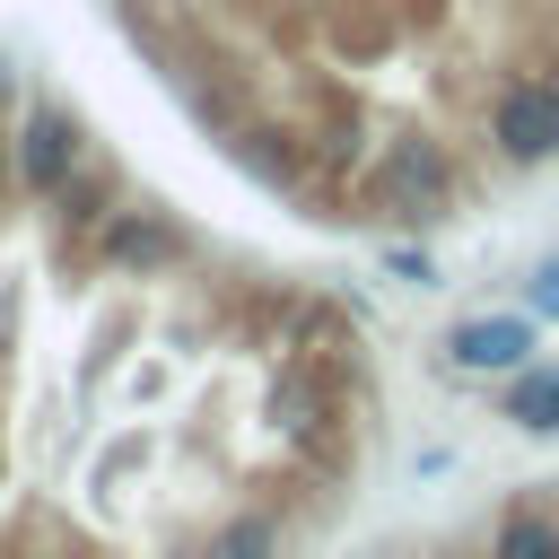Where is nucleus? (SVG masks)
<instances>
[{
  "label": "nucleus",
  "mask_w": 559,
  "mask_h": 559,
  "mask_svg": "<svg viewBox=\"0 0 559 559\" xmlns=\"http://www.w3.org/2000/svg\"><path fill=\"white\" fill-rule=\"evenodd\" d=\"M9 166H17V183H26L35 201H52V192L87 166V131H79V114L52 105V96H26V105H17V131H9Z\"/></svg>",
  "instance_id": "f257e3e1"
},
{
  "label": "nucleus",
  "mask_w": 559,
  "mask_h": 559,
  "mask_svg": "<svg viewBox=\"0 0 559 559\" xmlns=\"http://www.w3.org/2000/svg\"><path fill=\"white\" fill-rule=\"evenodd\" d=\"M376 201L402 210V218H445V201H454V157H445L428 131H393L384 157H376Z\"/></svg>",
  "instance_id": "f03ea898"
},
{
  "label": "nucleus",
  "mask_w": 559,
  "mask_h": 559,
  "mask_svg": "<svg viewBox=\"0 0 559 559\" xmlns=\"http://www.w3.org/2000/svg\"><path fill=\"white\" fill-rule=\"evenodd\" d=\"M489 140L507 166H550L559 157V79H507L489 105Z\"/></svg>",
  "instance_id": "7ed1b4c3"
},
{
  "label": "nucleus",
  "mask_w": 559,
  "mask_h": 559,
  "mask_svg": "<svg viewBox=\"0 0 559 559\" xmlns=\"http://www.w3.org/2000/svg\"><path fill=\"white\" fill-rule=\"evenodd\" d=\"M445 349H454V367H472V376H515V367L542 349V314H533V306H524V314H472V323L445 332Z\"/></svg>",
  "instance_id": "20e7f679"
},
{
  "label": "nucleus",
  "mask_w": 559,
  "mask_h": 559,
  "mask_svg": "<svg viewBox=\"0 0 559 559\" xmlns=\"http://www.w3.org/2000/svg\"><path fill=\"white\" fill-rule=\"evenodd\" d=\"M96 262L105 271H175L183 262V227H166L157 210H114L96 227Z\"/></svg>",
  "instance_id": "39448f33"
},
{
  "label": "nucleus",
  "mask_w": 559,
  "mask_h": 559,
  "mask_svg": "<svg viewBox=\"0 0 559 559\" xmlns=\"http://www.w3.org/2000/svg\"><path fill=\"white\" fill-rule=\"evenodd\" d=\"M236 166L262 175L271 192H288V183H297V140H288L280 122H236Z\"/></svg>",
  "instance_id": "423d86ee"
},
{
  "label": "nucleus",
  "mask_w": 559,
  "mask_h": 559,
  "mask_svg": "<svg viewBox=\"0 0 559 559\" xmlns=\"http://www.w3.org/2000/svg\"><path fill=\"white\" fill-rule=\"evenodd\" d=\"M507 419H515V428H533V437H559V367L524 358V367H515V384H507Z\"/></svg>",
  "instance_id": "0eeeda50"
},
{
  "label": "nucleus",
  "mask_w": 559,
  "mask_h": 559,
  "mask_svg": "<svg viewBox=\"0 0 559 559\" xmlns=\"http://www.w3.org/2000/svg\"><path fill=\"white\" fill-rule=\"evenodd\" d=\"M489 559H559V524H550L542 507H507V524H498Z\"/></svg>",
  "instance_id": "6e6552de"
},
{
  "label": "nucleus",
  "mask_w": 559,
  "mask_h": 559,
  "mask_svg": "<svg viewBox=\"0 0 559 559\" xmlns=\"http://www.w3.org/2000/svg\"><path fill=\"white\" fill-rule=\"evenodd\" d=\"M52 201H61V236H87V227H105V218H114V183H105V175H87V166H79Z\"/></svg>",
  "instance_id": "1a4fd4ad"
},
{
  "label": "nucleus",
  "mask_w": 559,
  "mask_h": 559,
  "mask_svg": "<svg viewBox=\"0 0 559 559\" xmlns=\"http://www.w3.org/2000/svg\"><path fill=\"white\" fill-rule=\"evenodd\" d=\"M271 550H280V524L271 515H227L201 559H271Z\"/></svg>",
  "instance_id": "9d476101"
},
{
  "label": "nucleus",
  "mask_w": 559,
  "mask_h": 559,
  "mask_svg": "<svg viewBox=\"0 0 559 559\" xmlns=\"http://www.w3.org/2000/svg\"><path fill=\"white\" fill-rule=\"evenodd\" d=\"M524 306H533L542 323H559V253H550V262L533 271V288H524Z\"/></svg>",
  "instance_id": "9b49d317"
},
{
  "label": "nucleus",
  "mask_w": 559,
  "mask_h": 559,
  "mask_svg": "<svg viewBox=\"0 0 559 559\" xmlns=\"http://www.w3.org/2000/svg\"><path fill=\"white\" fill-rule=\"evenodd\" d=\"M122 9H140V0H122Z\"/></svg>",
  "instance_id": "f8f14e48"
}]
</instances>
